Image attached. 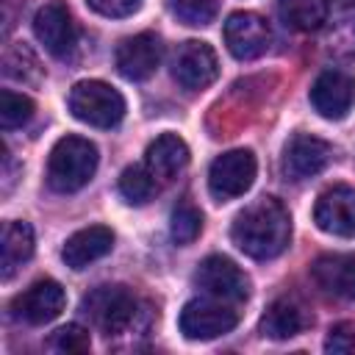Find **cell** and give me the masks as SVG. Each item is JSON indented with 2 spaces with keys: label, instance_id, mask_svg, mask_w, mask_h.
<instances>
[{
  "label": "cell",
  "instance_id": "1",
  "mask_svg": "<svg viewBox=\"0 0 355 355\" xmlns=\"http://www.w3.org/2000/svg\"><path fill=\"white\" fill-rule=\"evenodd\" d=\"M230 239L255 261L277 258L291 241V216L280 200L258 197L233 219Z\"/></svg>",
  "mask_w": 355,
  "mask_h": 355
},
{
  "label": "cell",
  "instance_id": "2",
  "mask_svg": "<svg viewBox=\"0 0 355 355\" xmlns=\"http://www.w3.org/2000/svg\"><path fill=\"white\" fill-rule=\"evenodd\" d=\"M97 147L83 136H64L53 144L47 158V183L58 194L83 189L97 172Z\"/></svg>",
  "mask_w": 355,
  "mask_h": 355
},
{
  "label": "cell",
  "instance_id": "3",
  "mask_svg": "<svg viewBox=\"0 0 355 355\" xmlns=\"http://www.w3.org/2000/svg\"><path fill=\"white\" fill-rule=\"evenodd\" d=\"M80 311L100 333L116 336L133 324L139 313V300L125 286H97L80 300Z\"/></svg>",
  "mask_w": 355,
  "mask_h": 355
},
{
  "label": "cell",
  "instance_id": "4",
  "mask_svg": "<svg viewBox=\"0 0 355 355\" xmlns=\"http://www.w3.org/2000/svg\"><path fill=\"white\" fill-rule=\"evenodd\" d=\"M69 111L92 128H114L125 116V97L103 80H80L69 92Z\"/></svg>",
  "mask_w": 355,
  "mask_h": 355
},
{
  "label": "cell",
  "instance_id": "5",
  "mask_svg": "<svg viewBox=\"0 0 355 355\" xmlns=\"http://www.w3.org/2000/svg\"><path fill=\"white\" fill-rule=\"evenodd\" d=\"M180 333L191 341H211L230 333L239 324V311L225 305V300H189L180 311Z\"/></svg>",
  "mask_w": 355,
  "mask_h": 355
},
{
  "label": "cell",
  "instance_id": "6",
  "mask_svg": "<svg viewBox=\"0 0 355 355\" xmlns=\"http://www.w3.org/2000/svg\"><path fill=\"white\" fill-rule=\"evenodd\" d=\"M255 172H258V164L250 150H227L219 158H214L208 169V191L219 202L236 200L252 186Z\"/></svg>",
  "mask_w": 355,
  "mask_h": 355
},
{
  "label": "cell",
  "instance_id": "7",
  "mask_svg": "<svg viewBox=\"0 0 355 355\" xmlns=\"http://www.w3.org/2000/svg\"><path fill=\"white\" fill-rule=\"evenodd\" d=\"M197 288L225 302H244L250 297V277L225 255H208L194 272Z\"/></svg>",
  "mask_w": 355,
  "mask_h": 355
},
{
  "label": "cell",
  "instance_id": "8",
  "mask_svg": "<svg viewBox=\"0 0 355 355\" xmlns=\"http://www.w3.org/2000/svg\"><path fill=\"white\" fill-rule=\"evenodd\" d=\"M219 75V58L214 53V47L208 42H183L175 55H172V78L189 89V92H200L208 89Z\"/></svg>",
  "mask_w": 355,
  "mask_h": 355
},
{
  "label": "cell",
  "instance_id": "9",
  "mask_svg": "<svg viewBox=\"0 0 355 355\" xmlns=\"http://www.w3.org/2000/svg\"><path fill=\"white\" fill-rule=\"evenodd\" d=\"M272 42L269 22L255 11H236L225 19V44L233 58L252 61L266 53Z\"/></svg>",
  "mask_w": 355,
  "mask_h": 355
},
{
  "label": "cell",
  "instance_id": "10",
  "mask_svg": "<svg viewBox=\"0 0 355 355\" xmlns=\"http://www.w3.org/2000/svg\"><path fill=\"white\" fill-rule=\"evenodd\" d=\"M33 33L39 39V44L55 55V58H64L72 53L75 42H78V28H75V19L67 8V3L61 0H53V3H44L36 17H33Z\"/></svg>",
  "mask_w": 355,
  "mask_h": 355
},
{
  "label": "cell",
  "instance_id": "11",
  "mask_svg": "<svg viewBox=\"0 0 355 355\" xmlns=\"http://www.w3.org/2000/svg\"><path fill=\"white\" fill-rule=\"evenodd\" d=\"M313 222L330 236L355 239V186L324 189L313 205Z\"/></svg>",
  "mask_w": 355,
  "mask_h": 355
},
{
  "label": "cell",
  "instance_id": "12",
  "mask_svg": "<svg viewBox=\"0 0 355 355\" xmlns=\"http://www.w3.org/2000/svg\"><path fill=\"white\" fill-rule=\"evenodd\" d=\"M67 305V294L61 288V283L44 277V280H36L33 286H28L22 294L14 297L11 302V311L19 322H28V324H44V322H53Z\"/></svg>",
  "mask_w": 355,
  "mask_h": 355
},
{
  "label": "cell",
  "instance_id": "13",
  "mask_svg": "<svg viewBox=\"0 0 355 355\" xmlns=\"http://www.w3.org/2000/svg\"><path fill=\"white\" fill-rule=\"evenodd\" d=\"M355 103V78L341 69H324L311 86V105L324 119H344Z\"/></svg>",
  "mask_w": 355,
  "mask_h": 355
},
{
  "label": "cell",
  "instance_id": "14",
  "mask_svg": "<svg viewBox=\"0 0 355 355\" xmlns=\"http://www.w3.org/2000/svg\"><path fill=\"white\" fill-rule=\"evenodd\" d=\"M316 288L333 300H355V252H324L311 263Z\"/></svg>",
  "mask_w": 355,
  "mask_h": 355
},
{
  "label": "cell",
  "instance_id": "15",
  "mask_svg": "<svg viewBox=\"0 0 355 355\" xmlns=\"http://www.w3.org/2000/svg\"><path fill=\"white\" fill-rule=\"evenodd\" d=\"M330 155L333 150L324 139L311 133H294L283 147V172L291 180H308L327 166Z\"/></svg>",
  "mask_w": 355,
  "mask_h": 355
},
{
  "label": "cell",
  "instance_id": "16",
  "mask_svg": "<svg viewBox=\"0 0 355 355\" xmlns=\"http://www.w3.org/2000/svg\"><path fill=\"white\" fill-rule=\"evenodd\" d=\"M114 61L125 80H147L161 64V39L150 31L128 36L116 47Z\"/></svg>",
  "mask_w": 355,
  "mask_h": 355
},
{
  "label": "cell",
  "instance_id": "17",
  "mask_svg": "<svg viewBox=\"0 0 355 355\" xmlns=\"http://www.w3.org/2000/svg\"><path fill=\"white\" fill-rule=\"evenodd\" d=\"M311 313L308 308L294 300V297H277L261 316L258 322V330L261 336L272 338V341H286V338H294L300 336L305 327H311Z\"/></svg>",
  "mask_w": 355,
  "mask_h": 355
},
{
  "label": "cell",
  "instance_id": "18",
  "mask_svg": "<svg viewBox=\"0 0 355 355\" xmlns=\"http://www.w3.org/2000/svg\"><path fill=\"white\" fill-rule=\"evenodd\" d=\"M114 247V230L105 225H92L78 233H72L61 250V258L69 269H86L89 263L108 255Z\"/></svg>",
  "mask_w": 355,
  "mask_h": 355
},
{
  "label": "cell",
  "instance_id": "19",
  "mask_svg": "<svg viewBox=\"0 0 355 355\" xmlns=\"http://www.w3.org/2000/svg\"><path fill=\"white\" fill-rule=\"evenodd\" d=\"M186 164H189V147L175 133H161L155 141H150V147L144 153V166L150 169V175L158 183L175 180L178 172L186 169Z\"/></svg>",
  "mask_w": 355,
  "mask_h": 355
},
{
  "label": "cell",
  "instance_id": "20",
  "mask_svg": "<svg viewBox=\"0 0 355 355\" xmlns=\"http://www.w3.org/2000/svg\"><path fill=\"white\" fill-rule=\"evenodd\" d=\"M33 227L28 222H6L0 236V275L11 280L14 272L31 261L33 255Z\"/></svg>",
  "mask_w": 355,
  "mask_h": 355
},
{
  "label": "cell",
  "instance_id": "21",
  "mask_svg": "<svg viewBox=\"0 0 355 355\" xmlns=\"http://www.w3.org/2000/svg\"><path fill=\"white\" fill-rule=\"evenodd\" d=\"M327 0H280L277 14L286 28L294 31H319L327 22Z\"/></svg>",
  "mask_w": 355,
  "mask_h": 355
},
{
  "label": "cell",
  "instance_id": "22",
  "mask_svg": "<svg viewBox=\"0 0 355 355\" xmlns=\"http://www.w3.org/2000/svg\"><path fill=\"white\" fill-rule=\"evenodd\" d=\"M158 189V180L150 175L147 166H128L119 175V194L130 202V205H144L153 200Z\"/></svg>",
  "mask_w": 355,
  "mask_h": 355
},
{
  "label": "cell",
  "instance_id": "23",
  "mask_svg": "<svg viewBox=\"0 0 355 355\" xmlns=\"http://www.w3.org/2000/svg\"><path fill=\"white\" fill-rule=\"evenodd\" d=\"M200 230H202V214H200V208L191 205V202H186V200L178 202L175 211H172V216H169V233H172V239L178 244H191L200 236Z\"/></svg>",
  "mask_w": 355,
  "mask_h": 355
},
{
  "label": "cell",
  "instance_id": "24",
  "mask_svg": "<svg viewBox=\"0 0 355 355\" xmlns=\"http://www.w3.org/2000/svg\"><path fill=\"white\" fill-rule=\"evenodd\" d=\"M36 105L31 97L19 94V92H11V89H3L0 92V125L6 130L11 128H22L25 122H31Z\"/></svg>",
  "mask_w": 355,
  "mask_h": 355
},
{
  "label": "cell",
  "instance_id": "25",
  "mask_svg": "<svg viewBox=\"0 0 355 355\" xmlns=\"http://www.w3.org/2000/svg\"><path fill=\"white\" fill-rule=\"evenodd\" d=\"M3 67H6V75H8V78L22 80V83H36L39 75H42V67H39L36 55H33L25 44H14V47L6 53Z\"/></svg>",
  "mask_w": 355,
  "mask_h": 355
},
{
  "label": "cell",
  "instance_id": "26",
  "mask_svg": "<svg viewBox=\"0 0 355 355\" xmlns=\"http://www.w3.org/2000/svg\"><path fill=\"white\" fill-rule=\"evenodd\" d=\"M166 6H169V11L183 25H191V28H200V25L214 22L216 8H219L216 0H166Z\"/></svg>",
  "mask_w": 355,
  "mask_h": 355
},
{
  "label": "cell",
  "instance_id": "27",
  "mask_svg": "<svg viewBox=\"0 0 355 355\" xmlns=\"http://www.w3.org/2000/svg\"><path fill=\"white\" fill-rule=\"evenodd\" d=\"M50 349L61 352V355H78V352H89L92 347V338H89V330L80 327V324H64L58 327L53 336H50Z\"/></svg>",
  "mask_w": 355,
  "mask_h": 355
},
{
  "label": "cell",
  "instance_id": "28",
  "mask_svg": "<svg viewBox=\"0 0 355 355\" xmlns=\"http://www.w3.org/2000/svg\"><path fill=\"white\" fill-rule=\"evenodd\" d=\"M324 352L333 355H349L355 352V322H338L327 330L324 338Z\"/></svg>",
  "mask_w": 355,
  "mask_h": 355
},
{
  "label": "cell",
  "instance_id": "29",
  "mask_svg": "<svg viewBox=\"0 0 355 355\" xmlns=\"http://www.w3.org/2000/svg\"><path fill=\"white\" fill-rule=\"evenodd\" d=\"M86 3L103 17H130L141 6V0H86Z\"/></svg>",
  "mask_w": 355,
  "mask_h": 355
},
{
  "label": "cell",
  "instance_id": "30",
  "mask_svg": "<svg viewBox=\"0 0 355 355\" xmlns=\"http://www.w3.org/2000/svg\"><path fill=\"white\" fill-rule=\"evenodd\" d=\"M336 3H341V6H352L355 0H336Z\"/></svg>",
  "mask_w": 355,
  "mask_h": 355
}]
</instances>
